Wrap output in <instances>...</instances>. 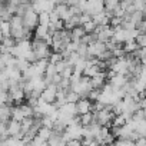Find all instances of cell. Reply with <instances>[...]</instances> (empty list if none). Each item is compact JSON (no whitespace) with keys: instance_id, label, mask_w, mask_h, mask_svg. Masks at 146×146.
<instances>
[{"instance_id":"obj_1","label":"cell","mask_w":146,"mask_h":146,"mask_svg":"<svg viewBox=\"0 0 146 146\" xmlns=\"http://www.w3.org/2000/svg\"><path fill=\"white\" fill-rule=\"evenodd\" d=\"M32 50L35 52L37 60H42V59L49 60V57H50V54H52L50 46H49L44 40H39V39H35V40L32 42Z\"/></svg>"},{"instance_id":"obj_2","label":"cell","mask_w":146,"mask_h":146,"mask_svg":"<svg viewBox=\"0 0 146 146\" xmlns=\"http://www.w3.org/2000/svg\"><path fill=\"white\" fill-rule=\"evenodd\" d=\"M70 89L73 90V92H76L80 98H86V96H89V93L93 90V88H92V83H90V78H86V76H82L80 79H79V82H76V83H73L72 86H70Z\"/></svg>"},{"instance_id":"obj_3","label":"cell","mask_w":146,"mask_h":146,"mask_svg":"<svg viewBox=\"0 0 146 146\" xmlns=\"http://www.w3.org/2000/svg\"><path fill=\"white\" fill-rule=\"evenodd\" d=\"M95 122L96 123H99L100 126H110V123H112V120H113V117L116 116L115 113H113V110H112V106H106L105 109H102V110H98L95 115Z\"/></svg>"},{"instance_id":"obj_4","label":"cell","mask_w":146,"mask_h":146,"mask_svg":"<svg viewBox=\"0 0 146 146\" xmlns=\"http://www.w3.org/2000/svg\"><path fill=\"white\" fill-rule=\"evenodd\" d=\"M22 20H23V26L26 29H36V26L39 25V15L30 7L25 12V15L22 16Z\"/></svg>"},{"instance_id":"obj_5","label":"cell","mask_w":146,"mask_h":146,"mask_svg":"<svg viewBox=\"0 0 146 146\" xmlns=\"http://www.w3.org/2000/svg\"><path fill=\"white\" fill-rule=\"evenodd\" d=\"M106 50H108L106 43L96 40V42L88 44V57H98V59H100L102 54H103Z\"/></svg>"},{"instance_id":"obj_6","label":"cell","mask_w":146,"mask_h":146,"mask_svg":"<svg viewBox=\"0 0 146 146\" xmlns=\"http://www.w3.org/2000/svg\"><path fill=\"white\" fill-rule=\"evenodd\" d=\"M108 78H109V85L113 89H122L123 86H126L129 83V79L126 75H117V73L110 72L108 75Z\"/></svg>"},{"instance_id":"obj_7","label":"cell","mask_w":146,"mask_h":146,"mask_svg":"<svg viewBox=\"0 0 146 146\" xmlns=\"http://www.w3.org/2000/svg\"><path fill=\"white\" fill-rule=\"evenodd\" d=\"M54 7H56V6L50 2V0H35V2H32V9H33L37 15H40V13H43V12L50 13V12L54 10Z\"/></svg>"},{"instance_id":"obj_8","label":"cell","mask_w":146,"mask_h":146,"mask_svg":"<svg viewBox=\"0 0 146 146\" xmlns=\"http://www.w3.org/2000/svg\"><path fill=\"white\" fill-rule=\"evenodd\" d=\"M93 33L96 35V39H98L99 42L108 43V42L112 40V37H113V27H110L109 25H108V26H98Z\"/></svg>"},{"instance_id":"obj_9","label":"cell","mask_w":146,"mask_h":146,"mask_svg":"<svg viewBox=\"0 0 146 146\" xmlns=\"http://www.w3.org/2000/svg\"><path fill=\"white\" fill-rule=\"evenodd\" d=\"M57 86L56 85H47L44 88V90L40 93V99L46 103H54L56 96H57Z\"/></svg>"},{"instance_id":"obj_10","label":"cell","mask_w":146,"mask_h":146,"mask_svg":"<svg viewBox=\"0 0 146 146\" xmlns=\"http://www.w3.org/2000/svg\"><path fill=\"white\" fill-rule=\"evenodd\" d=\"M98 59H90L89 62H88V66L85 67V70H83V73H85V76L86 78H95L98 73H100L102 70H100V67L98 66Z\"/></svg>"},{"instance_id":"obj_11","label":"cell","mask_w":146,"mask_h":146,"mask_svg":"<svg viewBox=\"0 0 146 146\" xmlns=\"http://www.w3.org/2000/svg\"><path fill=\"white\" fill-rule=\"evenodd\" d=\"M76 109H78V115H85V113H89L93 106H92V100H89L88 98H80L78 102H76Z\"/></svg>"},{"instance_id":"obj_12","label":"cell","mask_w":146,"mask_h":146,"mask_svg":"<svg viewBox=\"0 0 146 146\" xmlns=\"http://www.w3.org/2000/svg\"><path fill=\"white\" fill-rule=\"evenodd\" d=\"M20 130H22L20 122H17L15 119H10L7 122V133H9V136H16L19 139H23V135L20 133Z\"/></svg>"},{"instance_id":"obj_13","label":"cell","mask_w":146,"mask_h":146,"mask_svg":"<svg viewBox=\"0 0 146 146\" xmlns=\"http://www.w3.org/2000/svg\"><path fill=\"white\" fill-rule=\"evenodd\" d=\"M112 16H113V15H112L110 12L103 10L102 13L92 16V20L95 22V25H96V26H108V25H109V20H110V17H112Z\"/></svg>"},{"instance_id":"obj_14","label":"cell","mask_w":146,"mask_h":146,"mask_svg":"<svg viewBox=\"0 0 146 146\" xmlns=\"http://www.w3.org/2000/svg\"><path fill=\"white\" fill-rule=\"evenodd\" d=\"M105 10V6H103V2H89L88 0V7H86V13H89L90 16H95V15H99Z\"/></svg>"},{"instance_id":"obj_15","label":"cell","mask_w":146,"mask_h":146,"mask_svg":"<svg viewBox=\"0 0 146 146\" xmlns=\"http://www.w3.org/2000/svg\"><path fill=\"white\" fill-rule=\"evenodd\" d=\"M54 12L57 13L59 19L63 20V22H66V20H69V19L72 17L69 6H66V5H63V3H62V5H57V6L54 7Z\"/></svg>"},{"instance_id":"obj_16","label":"cell","mask_w":146,"mask_h":146,"mask_svg":"<svg viewBox=\"0 0 146 146\" xmlns=\"http://www.w3.org/2000/svg\"><path fill=\"white\" fill-rule=\"evenodd\" d=\"M113 42L116 43H125L126 42V29H123L122 26H117V27H113V37H112Z\"/></svg>"},{"instance_id":"obj_17","label":"cell","mask_w":146,"mask_h":146,"mask_svg":"<svg viewBox=\"0 0 146 146\" xmlns=\"http://www.w3.org/2000/svg\"><path fill=\"white\" fill-rule=\"evenodd\" d=\"M90 83H92V88L93 89H102L106 85V75H105L103 72L98 73L95 78L90 79Z\"/></svg>"},{"instance_id":"obj_18","label":"cell","mask_w":146,"mask_h":146,"mask_svg":"<svg viewBox=\"0 0 146 146\" xmlns=\"http://www.w3.org/2000/svg\"><path fill=\"white\" fill-rule=\"evenodd\" d=\"M86 35L83 26H76L70 30V37H72V42H76V43H80V40L83 39V36Z\"/></svg>"},{"instance_id":"obj_19","label":"cell","mask_w":146,"mask_h":146,"mask_svg":"<svg viewBox=\"0 0 146 146\" xmlns=\"http://www.w3.org/2000/svg\"><path fill=\"white\" fill-rule=\"evenodd\" d=\"M47 145H49V146H63V145H64L63 136H62L60 133L53 132V133H52V136H50V137H49V140H47Z\"/></svg>"},{"instance_id":"obj_20","label":"cell","mask_w":146,"mask_h":146,"mask_svg":"<svg viewBox=\"0 0 146 146\" xmlns=\"http://www.w3.org/2000/svg\"><path fill=\"white\" fill-rule=\"evenodd\" d=\"M20 126H22L20 133L25 135V133H27V132L35 126V119H33V117H26V119H23V120L20 122Z\"/></svg>"},{"instance_id":"obj_21","label":"cell","mask_w":146,"mask_h":146,"mask_svg":"<svg viewBox=\"0 0 146 146\" xmlns=\"http://www.w3.org/2000/svg\"><path fill=\"white\" fill-rule=\"evenodd\" d=\"M122 0H103V6H105V10L106 12H110L113 15V12L116 10V7L120 5Z\"/></svg>"},{"instance_id":"obj_22","label":"cell","mask_w":146,"mask_h":146,"mask_svg":"<svg viewBox=\"0 0 146 146\" xmlns=\"http://www.w3.org/2000/svg\"><path fill=\"white\" fill-rule=\"evenodd\" d=\"M52 133H53V130H52V129H47V127L40 126V127H39V130H37V137H40L42 140L47 142V140H49V137L52 136Z\"/></svg>"},{"instance_id":"obj_23","label":"cell","mask_w":146,"mask_h":146,"mask_svg":"<svg viewBox=\"0 0 146 146\" xmlns=\"http://www.w3.org/2000/svg\"><path fill=\"white\" fill-rule=\"evenodd\" d=\"M88 57H80L76 63H75V66H73V70L75 72H79V73H83V70H85V67L88 66Z\"/></svg>"},{"instance_id":"obj_24","label":"cell","mask_w":146,"mask_h":146,"mask_svg":"<svg viewBox=\"0 0 146 146\" xmlns=\"http://www.w3.org/2000/svg\"><path fill=\"white\" fill-rule=\"evenodd\" d=\"M137 49H139V44L136 43V40H132V42H125V46H123L125 53H130V54H133Z\"/></svg>"},{"instance_id":"obj_25","label":"cell","mask_w":146,"mask_h":146,"mask_svg":"<svg viewBox=\"0 0 146 146\" xmlns=\"http://www.w3.org/2000/svg\"><path fill=\"white\" fill-rule=\"evenodd\" d=\"M93 122H95V116L90 112L89 113H85V115H80V123H82V126H89Z\"/></svg>"},{"instance_id":"obj_26","label":"cell","mask_w":146,"mask_h":146,"mask_svg":"<svg viewBox=\"0 0 146 146\" xmlns=\"http://www.w3.org/2000/svg\"><path fill=\"white\" fill-rule=\"evenodd\" d=\"M20 110H22L25 119H26V117H33V116H35V110H33V108L29 106L27 103H26V105H20Z\"/></svg>"},{"instance_id":"obj_27","label":"cell","mask_w":146,"mask_h":146,"mask_svg":"<svg viewBox=\"0 0 146 146\" xmlns=\"http://www.w3.org/2000/svg\"><path fill=\"white\" fill-rule=\"evenodd\" d=\"M12 119H15L17 122H22L25 119V116H23V113L20 110V106H13L12 108Z\"/></svg>"},{"instance_id":"obj_28","label":"cell","mask_w":146,"mask_h":146,"mask_svg":"<svg viewBox=\"0 0 146 146\" xmlns=\"http://www.w3.org/2000/svg\"><path fill=\"white\" fill-rule=\"evenodd\" d=\"M79 99H80V96H79L76 92H73L72 89L66 92V102H69V103H76Z\"/></svg>"},{"instance_id":"obj_29","label":"cell","mask_w":146,"mask_h":146,"mask_svg":"<svg viewBox=\"0 0 146 146\" xmlns=\"http://www.w3.org/2000/svg\"><path fill=\"white\" fill-rule=\"evenodd\" d=\"M39 25L42 26H50V13H40L39 15Z\"/></svg>"},{"instance_id":"obj_30","label":"cell","mask_w":146,"mask_h":146,"mask_svg":"<svg viewBox=\"0 0 146 146\" xmlns=\"http://www.w3.org/2000/svg\"><path fill=\"white\" fill-rule=\"evenodd\" d=\"M40 125H42L43 127H47V129H52V130H53V127H54V120H52L49 116H42Z\"/></svg>"},{"instance_id":"obj_31","label":"cell","mask_w":146,"mask_h":146,"mask_svg":"<svg viewBox=\"0 0 146 146\" xmlns=\"http://www.w3.org/2000/svg\"><path fill=\"white\" fill-rule=\"evenodd\" d=\"M30 64H32V63H30V62H27L26 59H17V60H16V67H17L22 73H23V72H25Z\"/></svg>"},{"instance_id":"obj_32","label":"cell","mask_w":146,"mask_h":146,"mask_svg":"<svg viewBox=\"0 0 146 146\" xmlns=\"http://www.w3.org/2000/svg\"><path fill=\"white\" fill-rule=\"evenodd\" d=\"M115 146H136L135 145V140H130V139H116Z\"/></svg>"},{"instance_id":"obj_33","label":"cell","mask_w":146,"mask_h":146,"mask_svg":"<svg viewBox=\"0 0 146 146\" xmlns=\"http://www.w3.org/2000/svg\"><path fill=\"white\" fill-rule=\"evenodd\" d=\"M2 37H10V22H2Z\"/></svg>"},{"instance_id":"obj_34","label":"cell","mask_w":146,"mask_h":146,"mask_svg":"<svg viewBox=\"0 0 146 146\" xmlns=\"http://www.w3.org/2000/svg\"><path fill=\"white\" fill-rule=\"evenodd\" d=\"M96 25H95V22L93 20H89V22H86L85 25H83V29H85V32L86 33H93L95 30H96Z\"/></svg>"},{"instance_id":"obj_35","label":"cell","mask_w":146,"mask_h":146,"mask_svg":"<svg viewBox=\"0 0 146 146\" xmlns=\"http://www.w3.org/2000/svg\"><path fill=\"white\" fill-rule=\"evenodd\" d=\"M60 60H63V54H62V53H57V52H53V53L50 54V57H49V62H50V63H57V62H60Z\"/></svg>"},{"instance_id":"obj_36","label":"cell","mask_w":146,"mask_h":146,"mask_svg":"<svg viewBox=\"0 0 146 146\" xmlns=\"http://www.w3.org/2000/svg\"><path fill=\"white\" fill-rule=\"evenodd\" d=\"M60 75H62V78H64V79H70V76L73 75V67L67 64V66L64 67V70L60 73Z\"/></svg>"},{"instance_id":"obj_37","label":"cell","mask_w":146,"mask_h":146,"mask_svg":"<svg viewBox=\"0 0 146 146\" xmlns=\"http://www.w3.org/2000/svg\"><path fill=\"white\" fill-rule=\"evenodd\" d=\"M136 43L139 44V47H146V33H140L136 37Z\"/></svg>"},{"instance_id":"obj_38","label":"cell","mask_w":146,"mask_h":146,"mask_svg":"<svg viewBox=\"0 0 146 146\" xmlns=\"http://www.w3.org/2000/svg\"><path fill=\"white\" fill-rule=\"evenodd\" d=\"M132 5L135 6V9H136V10L142 12V10H143V7L146 6V0H133V3H132Z\"/></svg>"},{"instance_id":"obj_39","label":"cell","mask_w":146,"mask_h":146,"mask_svg":"<svg viewBox=\"0 0 146 146\" xmlns=\"http://www.w3.org/2000/svg\"><path fill=\"white\" fill-rule=\"evenodd\" d=\"M54 64H56V72L59 73V75L64 70V67L67 66V63H66V60H64V59H63V60H60V62H57V63H54Z\"/></svg>"},{"instance_id":"obj_40","label":"cell","mask_w":146,"mask_h":146,"mask_svg":"<svg viewBox=\"0 0 146 146\" xmlns=\"http://www.w3.org/2000/svg\"><path fill=\"white\" fill-rule=\"evenodd\" d=\"M66 146H82V140H76V139L69 140L66 142Z\"/></svg>"},{"instance_id":"obj_41","label":"cell","mask_w":146,"mask_h":146,"mask_svg":"<svg viewBox=\"0 0 146 146\" xmlns=\"http://www.w3.org/2000/svg\"><path fill=\"white\" fill-rule=\"evenodd\" d=\"M6 69V62L3 60V57H2V54H0V72H3Z\"/></svg>"},{"instance_id":"obj_42","label":"cell","mask_w":146,"mask_h":146,"mask_svg":"<svg viewBox=\"0 0 146 146\" xmlns=\"http://www.w3.org/2000/svg\"><path fill=\"white\" fill-rule=\"evenodd\" d=\"M140 64H142V66H146V57H143V59L140 60Z\"/></svg>"},{"instance_id":"obj_43","label":"cell","mask_w":146,"mask_h":146,"mask_svg":"<svg viewBox=\"0 0 146 146\" xmlns=\"http://www.w3.org/2000/svg\"><path fill=\"white\" fill-rule=\"evenodd\" d=\"M89 2H95V0H89ZM96 2H103V0H96Z\"/></svg>"},{"instance_id":"obj_44","label":"cell","mask_w":146,"mask_h":146,"mask_svg":"<svg viewBox=\"0 0 146 146\" xmlns=\"http://www.w3.org/2000/svg\"><path fill=\"white\" fill-rule=\"evenodd\" d=\"M75 2H82V0H75Z\"/></svg>"},{"instance_id":"obj_45","label":"cell","mask_w":146,"mask_h":146,"mask_svg":"<svg viewBox=\"0 0 146 146\" xmlns=\"http://www.w3.org/2000/svg\"><path fill=\"white\" fill-rule=\"evenodd\" d=\"M63 146H66V143H64V145H63Z\"/></svg>"}]
</instances>
